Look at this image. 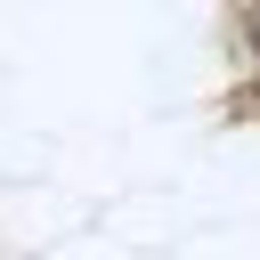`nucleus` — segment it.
<instances>
[{"label":"nucleus","instance_id":"1","mask_svg":"<svg viewBox=\"0 0 260 260\" xmlns=\"http://www.w3.org/2000/svg\"><path fill=\"white\" fill-rule=\"evenodd\" d=\"M244 41H252V57H260V8H252V16H244Z\"/></svg>","mask_w":260,"mask_h":260}]
</instances>
